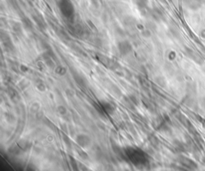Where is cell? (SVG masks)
<instances>
[{"instance_id":"cell-9","label":"cell","mask_w":205,"mask_h":171,"mask_svg":"<svg viewBox=\"0 0 205 171\" xmlns=\"http://www.w3.org/2000/svg\"><path fill=\"white\" fill-rule=\"evenodd\" d=\"M7 94L9 95L10 99H11V101L14 102L16 103L20 100V96H19V93L14 88L9 87L7 90Z\"/></svg>"},{"instance_id":"cell-22","label":"cell","mask_w":205,"mask_h":171,"mask_svg":"<svg viewBox=\"0 0 205 171\" xmlns=\"http://www.w3.org/2000/svg\"><path fill=\"white\" fill-rule=\"evenodd\" d=\"M36 87H37V89H38L39 91L44 92L45 90H46V86H45L42 82H39V83H38Z\"/></svg>"},{"instance_id":"cell-21","label":"cell","mask_w":205,"mask_h":171,"mask_svg":"<svg viewBox=\"0 0 205 171\" xmlns=\"http://www.w3.org/2000/svg\"><path fill=\"white\" fill-rule=\"evenodd\" d=\"M59 37L62 38H64V39H67V40L69 39V36L67 35V34L64 31H63V30H60V31H59Z\"/></svg>"},{"instance_id":"cell-15","label":"cell","mask_w":205,"mask_h":171,"mask_svg":"<svg viewBox=\"0 0 205 171\" xmlns=\"http://www.w3.org/2000/svg\"><path fill=\"white\" fill-rule=\"evenodd\" d=\"M76 152L78 153V154L79 155V157H81L83 160L88 159V155L85 151H83V150L82 149V147H76Z\"/></svg>"},{"instance_id":"cell-16","label":"cell","mask_w":205,"mask_h":171,"mask_svg":"<svg viewBox=\"0 0 205 171\" xmlns=\"http://www.w3.org/2000/svg\"><path fill=\"white\" fill-rule=\"evenodd\" d=\"M55 73H56L57 75H64L65 74L67 73V69L64 67V66H56V68H55Z\"/></svg>"},{"instance_id":"cell-14","label":"cell","mask_w":205,"mask_h":171,"mask_svg":"<svg viewBox=\"0 0 205 171\" xmlns=\"http://www.w3.org/2000/svg\"><path fill=\"white\" fill-rule=\"evenodd\" d=\"M18 146H19L22 150L26 151V150H29V149L31 148V144L29 142H27V141L23 140V139H22V140L18 142Z\"/></svg>"},{"instance_id":"cell-4","label":"cell","mask_w":205,"mask_h":171,"mask_svg":"<svg viewBox=\"0 0 205 171\" xmlns=\"http://www.w3.org/2000/svg\"><path fill=\"white\" fill-rule=\"evenodd\" d=\"M76 141L80 147L86 148L89 146L92 143V138H90L87 134H79L76 136Z\"/></svg>"},{"instance_id":"cell-12","label":"cell","mask_w":205,"mask_h":171,"mask_svg":"<svg viewBox=\"0 0 205 171\" xmlns=\"http://www.w3.org/2000/svg\"><path fill=\"white\" fill-rule=\"evenodd\" d=\"M33 19L34 21L36 22V23H37V25H38L41 29L45 28V26H46V25H45V22L41 15H39V14H34Z\"/></svg>"},{"instance_id":"cell-24","label":"cell","mask_w":205,"mask_h":171,"mask_svg":"<svg viewBox=\"0 0 205 171\" xmlns=\"http://www.w3.org/2000/svg\"><path fill=\"white\" fill-rule=\"evenodd\" d=\"M64 142H65V144H66L67 147H70V146H71V142H70V140H69V138H67V137L64 136Z\"/></svg>"},{"instance_id":"cell-3","label":"cell","mask_w":205,"mask_h":171,"mask_svg":"<svg viewBox=\"0 0 205 171\" xmlns=\"http://www.w3.org/2000/svg\"><path fill=\"white\" fill-rule=\"evenodd\" d=\"M118 50L119 52L120 53L121 55L123 56H126V55H128V54L132 51V45L131 44V42L127 40H123V41H121L118 43Z\"/></svg>"},{"instance_id":"cell-19","label":"cell","mask_w":205,"mask_h":171,"mask_svg":"<svg viewBox=\"0 0 205 171\" xmlns=\"http://www.w3.org/2000/svg\"><path fill=\"white\" fill-rule=\"evenodd\" d=\"M39 108H40V105H39V103H37V102H35V103H33L32 105H31V111L32 113L38 112L39 110Z\"/></svg>"},{"instance_id":"cell-25","label":"cell","mask_w":205,"mask_h":171,"mask_svg":"<svg viewBox=\"0 0 205 171\" xmlns=\"http://www.w3.org/2000/svg\"><path fill=\"white\" fill-rule=\"evenodd\" d=\"M19 68H20V70H21L22 72H26V71L29 70L27 66H26L25 65H23V64H22V65H20Z\"/></svg>"},{"instance_id":"cell-8","label":"cell","mask_w":205,"mask_h":171,"mask_svg":"<svg viewBox=\"0 0 205 171\" xmlns=\"http://www.w3.org/2000/svg\"><path fill=\"white\" fill-rule=\"evenodd\" d=\"M137 7L143 14H146L148 11V0H135Z\"/></svg>"},{"instance_id":"cell-2","label":"cell","mask_w":205,"mask_h":171,"mask_svg":"<svg viewBox=\"0 0 205 171\" xmlns=\"http://www.w3.org/2000/svg\"><path fill=\"white\" fill-rule=\"evenodd\" d=\"M58 7L62 15L67 19H73L75 16V7L71 0H59Z\"/></svg>"},{"instance_id":"cell-10","label":"cell","mask_w":205,"mask_h":171,"mask_svg":"<svg viewBox=\"0 0 205 171\" xmlns=\"http://www.w3.org/2000/svg\"><path fill=\"white\" fill-rule=\"evenodd\" d=\"M12 30L14 31V33L20 37L23 35V24H21L19 22H13L11 24Z\"/></svg>"},{"instance_id":"cell-26","label":"cell","mask_w":205,"mask_h":171,"mask_svg":"<svg viewBox=\"0 0 205 171\" xmlns=\"http://www.w3.org/2000/svg\"><path fill=\"white\" fill-rule=\"evenodd\" d=\"M70 160H71V166H72V168H73L74 169H75V166H74V164H77L76 162V160H75V158H73V157H70Z\"/></svg>"},{"instance_id":"cell-13","label":"cell","mask_w":205,"mask_h":171,"mask_svg":"<svg viewBox=\"0 0 205 171\" xmlns=\"http://www.w3.org/2000/svg\"><path fill=\"white\" fill-rule=\"evenodd\" d=\"M123 23L127 27H132V26H134L135 25H136V19L132 16L126 17L124 20H123Z\"/></svg>"},{"instance_id":"cell-5","label":"cell","mask_w":205,"mask_h":171,"mask_svg":"<svg viewBox=\"0 0 205 171\" xmlns=\"http://www.w3.org/2000/svg\"><path fill=\"white\" fill-rule=\"evenodd\" d=\"M71 33L78 37H82L84 35V28L83 26L79 23L75 24L74 26H71Z\"/></svg>"},{"instance_id":"cell-6","label":"cell","mask_w":205,"mask_h":171,"mask_svg":"<svg viewBox=\"0 0 205 171\" xmlns=\"http://www.w3.org/2000/svg\"><path fill=\"white\" fill-rule=\"evenodd\" d=\"M149 14L152 17V19H155L156 21H160L161 19H163V12L161 11L158 8H153L149 11Z\"/></svg>"},{"instance_id":"cell-23","label":"cell","mask_w":205,"mask_h":171,"mask_svg":"<svg viewBox=\"0 0 205 171\" xmlns=\"http://www.w3.org/2000/svg\"><path fill=\"white\" fill-rule=\"evenodd\" d=\"M147 28L149 29L150 31H153V30H156V25L153 23L149 22L148 23H147Z\"/></svg>"},{"instance_id":"cell-7","label":"cell","mask_w":205,"mask_h":171,"mask_svg":"<svg viewBox=\"0 0 205 171\" xmlns=\"http://www.w3.org/2000/svg\"><path fill=\"white\" fill-rule=\"evenodd\" d=\"M99 105H100V108L102 110H104V112L108 114V115H111L114 112L115 110V108L112 105H111L110 102H107L103 101L99 102Z\"/></svg>"},{"instance_id":"cell-20","label":"cell","mask_w":205,"mask_h":171,"mask_svg":"<svg viewBox=\"0 0 205 171\" xmlns=\"http://www.w3.org/2000/svg\"><path fill=\"white\" fill-rule=\"evenodd\" d=\"M141 35H142V36L144 38H149V37H151V32L149 29H148V28L144 29V30H142Z\"/></svg>"},{"instance_id":"cell-1","label":"cell","mask_w":205,"mask_h":171,"mask_svg":"<svg viewBox=\"0 0 205 171\" xmlns=\"http://www.w3.org/2000/svg\"><path fill=\"white\" fill-rule=\"evenodd\" d=\"M126 154L128 159L136 166L145 165L148 162V157L143 150L137 148L129 147L126 149Z\"/></svg>"},{"instance_id":"cell-18","label":"cell","mask_w":205,"mask_h":171,"mask_svg":"<svg viewBox=\"0 0 205 171\" xmlns=\"http://www.w3.org/2000/svg\"><path fill=\"white\" fill-rule=\"evenodd\" d=\"M74 78H75V80H76V82H77L78 84L81 85V86H82V85L84 84V83H83V81H84V79H83V78H82V77H81L79 75H78V74H76V75H74Z\"/></svg>"},{"instance_id":"cell-27","label":"cell","mask_w":205,"mask_h":171,"mask_svg":"<svg viewBox=\"0 0 205 171\" xmlns=\"http://www.w3.org/2000/svg\"><path fill=\"white\" fill-rule=\"evenodd\" d=\"M92 2V4L94 5L95 7H98L99 5V0H91Z\"/></svg>"},{"instance_id":"cell-17","label":"cell","mask_w":205,"mask_h":171,"mask_svg":"<svg viewBox=\"0 0 205 171\" xmlns=\"http://www.w3.org/2000/svg\"><path fill=\"white\" fill-rule=\"evenodd\" d=\"M57 112L59 113V115H63V116H64V115H67V108L64 106V105H59L58 107H57Z\"/></svg>"},{"instance_id":"cell-11","label":"cell","mask_w":205,"mask_h":171,"mask_svg":"<svg viewBox=\"0 0 205 171\" xmlns=\"http://www.w3.org/2000/svg\"><path fill=\"white\" fill-rule=\"evenodd\" d=\"M22 24L25 30L27 31H31L33 30V23L28 17H23L22 19Z\"/></svg>"}]
</instances>
